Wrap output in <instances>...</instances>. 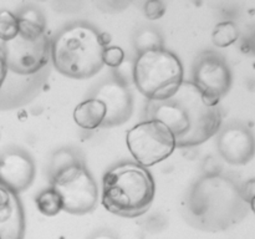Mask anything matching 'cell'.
Listing matches in <instances>:
<instances>
[{
    "label": "cell",
    "instance_id": "d4e9b609",
    "mask_svg": "<svg viewBox=\"0 0 255 239\" xmlns=\"http://www.w3.org/2000/svg\"><path fill=\"white\" fill-rule=\"evenodd\" d=\"M249 207H251V209H252V211H253L254 213H255V198L252 199V201H251V203H249Z\"/></svg>",
    "mask_w": 255,
    "mask_h": 239
},
{
    "label": "cell",
    "instance_id": "30bf717a",
    "mask_svg": "<svg viewBox=\"0 0 255 239\" xmlns=\"http://www.w3.org/2000/svg\"><path fill=\"white\" fill-rule=\"evenodd\" d=\"M217 144L224 161L234 166H243L254 158V134L243 126H232L224 129L219 134Z\"/></svg>",
    "mask_w": 255,
    "mask_h": 239
},
{
    "label": "cell",
    "instance_id": "7a4b0ae2",
    "mask_svg": "<svg viewBox=\"0 0 255 239\" xmlns=\"http://www.w3.org/2000/svg\"><path fill=\"white\" fill-rule=\"evenodd\" d=\"M187 208L199 221L219 231L241 222L248 213L249 203L233 181L211 176L194 184Z\"/></svg>",
    "mask_w": 255,
    "mask_h": 239
},
{
    "label": "cell",
    "instance_id": "4fadbf2b",
    "mask_svg": "<svg viewBox=\"0 0 255 239\" xmlns=\"http://www.w3.org/2000/svg\"><path fill=\"white\" fill-rule=\"evenodd\" d=\"M106 117V106L97 99H89L77 105L74 110V120L84 129H95L101 126Z\"/></svg>",
    "mask_w": 255,
    "mask_h": 239
},
{
    "label": "cell",
    "instance_id": "8fae6325",
    "mask_svg": "<svg viewBox=\"0 0 255 239\" xmlns=\"http://www.w3.org/2000/svg\"><path fill=\"white\" fill-rule=\"evenodd\" d=\"M95 99L100 100L106 106V117L102 127L119 126L129 119L133 110L131 92L120 82L110 81L101 85Z\"/></svg>",
    "mask_w": 255,
    "mask_h": 239
},
{
    "label": "cell",
    "instance_id": "cb8c5ba5",
    "mask_svg": "<svg viewBox=\"0 0 255 239\" xmlns=\"http://www.w3.org/2000/svg\"><path fill=\"white\" fill-rule=\"evenodd\" d=\"M90 239H117V237L110 231H99Z\"/></svg>",
    "mask_w": 255,
    "mask_h": 239
},
{
    "label": "cell",
    "instance_id": "7402d4cb",
    "mask_svg": "<svg viewBox=\"0 0 255 239\" xmlns=\"http://www.w3.org/2000/svg\"><path fill=\"white\" fill-rule=\"evenodd\" d=\"M241 191H242V196H243V198L246 199L248 203H251L252 199L255 198V178L247 182L244 188L241 189Z\"/></svg>",
    "mask_w": 255,
    "mask_h": 239
},
{
    "label": "cell",
    "instance_id": "d6986e66",
    "mask_svg": "<svg viewBox=\"0 0 255 239\" xmlns=\"http://www.w3.org/2000/svg\"><path fill=\"white\" fill-rule=\"evenodd\" d=\"M80 163L77 161L75 153H72L70 149H60L59 152L55 153V156L52 157L51 161V176H55L59 172L64 171L65 168H69V167L74 166V164Z\"/></svg>",
    "mask_w": 255,
    "mask_h": 239
},
{
    "label": "cell",
    "instance_id": "ac0fdd59",
    "mask_svg": "<svg viewBox=\"0 0 255 239\" xmlns=\"http://www.w3.org/2000/svg\"><path fill=\"white\" fill-rule=\"evenodd\" d=\"M136 47L139 54L154 49H162V39L158 32L151 29L139 31L136 36Z\"/></svg>",
    "mask_w": 255,
    "mask_h": 239
},
{
    "label": "cell",
    "instance_id": "44dd1931",
    "mask_svg": "<svg viewBox=\"0 0 255 239\" xmlns=\"http://www.w3.org/2000/svg\"><path fill=\"white\" fill-rule=\"evenodd\" d=\"M166 12V6L159 0H151L144 5V14L149 20H158Z\"/></svg>",
    "mask_w": 255,
    "mask_h": 239
},
{
    "label": "cell",
    "instance_id": "5b68a950",
    "mask_svg": "<svg viewBox=\"0 0 255 239\" xmlns=\"http://www.w3.org/2000/svg\"><path fill=\"white\" fill-rule=\"evenodd\" d=\"M19 19V34L4 42L6 67L19 75H31L49 62L50 40L45 32L44 19L35 9L25 10Z\"/></svg>",
    "mask_w": 255,
    "mask_h": 239
},
{
    "label": "cell",
    "instance_id": "e0dca14e",
    "mask_svg": "<svg viewBox=\"0 0 255 239\" xmlns=\"http://www.w3.org/2000/svg\"><path fill=\"white\" fill-rule=\"evenodd\" d=\"M19 34V19L7 10L0 11V40L4 42L15 39Z\"/></svg>",
    "mask_w": 255,
    "mask_h": 239
},
{
    "label": "cell",
    "instance_id": "277c9868",
    "mask_svg": "<svg viewBox=\"0 0 255 239\" xmlns=\"http://www.w3.org/2000/svg\"><path fill=\"white\" fill-rule=\"evenodd\" d=\"M105 45L102 35L89 25L67 26L52 44L51 57L55 69L71 79H90L104 66Z\"/></svg>",
    "mask_w": 255,
    "mask_h": 239
},
{
    "label": "cell",
    "instance_id": "9c48e42d",
    "mask_svg": "<svg viewBox=\"0 0 255 239\" xmlns=\"http://www.w3.org/2000/svg\"><path fill=\"white\" fill-rule=\"evenodd\" d=\"M193 84L201 91L202 100L208 107H218L222 97L232 86V72L223 57L214 52H203L196 60Z\"/></svg>",
    "mask_w": 255,
    "mask_h": 239
},
{
    "label": "cell",
    "instance_id": "5bb4252c",
    "mask_svg": "<svg viewBox=\"0 0 255 239\" xmlns=\"http://www.w3.org/2000/svg\"><path fill=\"white\" fill-rule=\"evenodd\" d=\"M36 206L40 213L47 217H54L62 211L61 198L52 188L45 189L36 197Z\"/></svg>",
    "mask_w": 255,
    "mask_h": 239
},
{
    "label": "cell",
    "instance_id": "7c38bea8",
    "mask_svg": "<svg viewBox=\"0 0 255 239\" xmlns=\"http://www.w3.org/2000/svg\"><path fill=\"white\" fill-rule=\"evenodd\" d=\"M35 178V164L22 152H10L0 159V184L11 193L22 192Z\"/></svg>",
    "mask_w": 255,
    "mask_h": 239
},
{
    "label": "cell",
    "instance_id": "603a6c76",
    "mask_svg": "<svg viewBox=\"0 0 255 239\" xmlns=\"http://www.w3.org/2000/svg\"><path fill=\"white\" fill-rule=\"evenodd\" d=\"M7 67H6V60H5V54L2 47L0 46V87H1L2 82H4L5 76H6Z\"/></svg>",
    "mask_w": 255,
    "mask_h": 239
},
{
    "label": "cell",
    "instance_id": "6da1fadb",
    "mask_svg": "<svg viewBox=\"0 0 255 239\" xmlns=\"http://www.w3.org/2000/svg\"><path fill=\"white\" fill-rule=\"evenodd\" d=\"M148 120H158L169 127L177 147L204 143L219 131L222 115L218 107H208L193 82L183 81L178 91L166 101H148Z\"/></svg>",
    "mask_w": 255,
    "mask_h": 239
},
{
    "label": "cell",
    "instance_id": "3957f363",
    "mask_svg": "<svg viewBox=\"0 0 255 239\" xmlns=\"http://www.w3.org/2000/svg\"><path fill=\"white\" fill-rule=\"evenodd\" d=\"M156 194L149 171L138 163H122L104 177L102 204L116 216L134 218L146 213Z\"/></svg>",
    "mask_w": 255,
    "mask_h": 239
},
{
    "label": "cell",
    "instance_id": "ffe728a7",
    "mask_svg": "<svg viewBox=\"0 0 255 239\" xmlns=\"http://www.w3.org/2000/svg\"><path fill=\"white\" fill-rule=\"evenodd\" d=\"M102 60H104V65H107L112 69H117L125 61V51L119 46L105 47Z\"/></svg>",
    "mask_w": 255,
    "mask_h": 239
},
{
    "label": "cell",
    "instance_id": "8992f818",
    "mask_svg": "<svg viewBox=\"0 0 255 239\" xmlns=\"http://www.w3.org/2000/svg\"><path fill=\"white\" fill-rule=\"evenodd\" d=\"M133 80L149 101H166L183 84V66L173 52L163 47L149 50L137 57Z\"/></svg>",
    "mask_w": 255,
    "mask_h": 239
},
{
    "label": "cell",
    "instance_id": "2e32d148",
    "mask_svg": "<svg viewBox=\"0 0 255 239\" xmlns=\"http://www.w3.org/2000/svg\"><path fill=\"white\" fill-rule=\"evenodd\" d=\"M238 36L239 32L236 24L232 21H224L214 27L212 40L217 47H228L238 40Z\"/></svg>",
    "mask_w": 255,
    "mask_h": 239
},
{
    "label": "cell",
    "instance_id": "9a60e30c",
    "mask_svg": "<svg viewBox=\"0 0 255 239\" xmlns=\"http://www.w3.org/2000/svg\"><path fill=\"white\" fill-rule=\"evenodd\" d=\"M17 202L11 208L0 212V239H15L17 237Z\"/></svg>",
    "mask_w": 255,
    "mask_h": 239
},
{
    "label": "cell",
    "instance_id": "ba28073f",
    "mask_svg": "<svg viewBox=\"0 0 255 239\" xmlns=\"http://www.w3.org/2000/svg\"><path fill=\"white\" fill-rule=\"evenodd\" d=\"M51 182V188L61 198L62 211L71 214H85L94 211L97 206V184L81 163L52 176Z\"/></svg>",
    "mask_w": 255,
    "mask_h": 239
},
{
    "label": "cell",
    "instance_id": "52a82bcc",
    "mask_svg": "<svg viewBox=\"0 0 255 239\" xmlns=\"http://www.w3.org/2000/svg\"><path fill=\"white\" fill-rule=\"evenodd\" d=\"M126 142L133 158L144 168L167 159L177 148L173 132L158 120H147L132 127Z\"/></svg>",
    "mask_w": 255,
    "mask_h": 239
}]
</instances>
